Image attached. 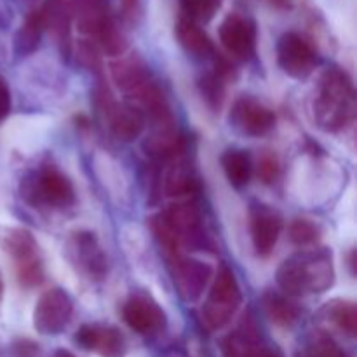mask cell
<instances>
[{
  "mask_svg": "<svg viewBox=\"0 0 357 357\" xmlns=\"http://www.w3.org/2000/svg\"><path fill=\"white\" fill-rule=\"evenodd\" d=\"M275 279L279 288L289 296L328 291L335 281L333 255L326 248L300 251L282 261Z\"/></svg>",
  "mask_w": 357,
  "mask_h": 357,
  "instance_id": "cell-1",
  "label": "cell"
},
{
  "mask_svg": "<svg viewBox=\"0 0 357 357\" xmlns=\"http://www.w3.org/2000/svg\"><path fill=\"white\" fill-rule=\"evenodd\" d=\"M356 115V91L351 77L340 68L323 73L314 96V119L328 132L347 128Z\"/></svg>",
  "mask_w": 357,
  "mask_h": 357,
  "instance_id": "cell-2",
  "label": "cell"
},
{
  "mask_svg": "<svg viewBox=\"0 0 357 357\" xmlns=\"http://www.w3.org/2000/svg\"><path fill=\"white\" fill-rule=\"evenodd\" d=\"M241 302H243V295H241L236 275L227 265H222L202 307V321L206 328L216 331L227 326L239 309Z\"/></svg>",
  "mask_w": 357,
  "mask_h": 357,
  "instance_id": "cell-3",
  "label": "cell"
},
{
  "mask_svg": "<svg viewBox=\"0 0 357 357\" xmlns=\"http://www.w3.org/2000/svg\"><path fill=\"white\" fill-rule=\"evenodd\" d=\"M73 314V302L63 289L54 288L38 298L33 309V328L42 335H59Z\"/></svg>",
  "mask_w": 357,
  "mask_h": 357,
  "instance_id": "cell-4",
  "label": "cell"
},
{
  "mask_svg": "<svg viewBox=\"0 0 357 357\" xmlns=\"http://www.w3.org/2000/svg\"><path fill=\"white\" fill-rule=\"evenodd\" d=\"M278 63L293 79H307L317 65V52L305 37L288 31L278 42Z\"/></svg>",
  "mask_w": 357,
  "mask_h": 357,
  "instance_id": "cell-5",
  "label": "cell"
},
{
  "mask_svg": "<svg viewBox=\"0 0 357 357\" xmlns=\"http://www.w3.org/2000/svg\"><path fill=\"white\" fill-rule=\"evenodd\" d=\"M98 100H100V108L105 115V121L115 138L121 142H132L142 135L145 129V117L138 108L117 103L108 93V89H101Z\"/></svg>",
  "mask_w": 357,
  "mask_h": 357,
  "instance_id": "cell-6",
  "label": "cell"
},
{
  "mask_svg": "<svg viewBox=\"0 0 357 357\" xmlns=\"http://www.w3.org/2000/svg\"><path fill=\"white\" fill-rule=\"evenodd\" d=\"M164 220L176 234L178 241L181 244H187L192 248H204L208 239H206L204 227H202V216L195 202H178L171 206L164 213Z\"/></svg>",
  "mask_w": 357,
  "mask_h": 357,
  "instance_id": "cell-7",
  "label": "cell"
},
{
  "mask_svg": "<svg viewBox=\"0 0 357 357\" xmlns=\"http://www.w3.org/2000/svg\"><path fill=\"white\" fill-rule=\"evenodd\" d=\"M220 40L232 58L250 59L257 45V26L250 17L232 13L220 26Z\"/></svg>",
  "mask_w": 357,
  "mask_h": 357,
  "instance_id": "cell-8",
  "label": "cell"
},
{
  "mask_svg": "<svg viewBox=\"0 0 357 357\" xmlns=\"http://www.w3.org/2000/svg\"><path fill=\"white\" fill-rule=\"evenodd\" d=\"M33 194L35 202H45L54 208H66L73 202L72 181L54 166H45L38 173L37 180L30 187H24L23 192Z\"/></svg>",
  "mask_w": 357,
  "mask_h": 357,
  "instance_id": "cell-9",
  "label": "cell"
},
{
  "mask_svg": "<svg viewBox=\"0 0 357 357\" xmlns=\"http://www.w3.org/2000/svg\"><path fill=\"white\" fill-rule=\"evenodd\" d=\"M230 121L244 135L264 136L275 126V115L261 101L255 98H241L234 105Z\"/></svg>",
  "mask_w": 357,
  "mask_h": 357,
  "instance_id": "cell-10",
  "label": "cell"
},
{
  "mask_svg": "<svg viewBox=\"0 0 357 357\" xmlns=\"http://www.w3.org/2000/svg\"><path fill=\"white\" fill-rule=\"evenodd\" d=\"M173 274L181 298L188 303L197 302L211 278V267L199 260L180 257L173 258Z\"/></svg>",
  "mask_w": 357,
  "mask_h": 357,
  "instance_id": "cell-11",
  "label": "cell"
},
{
  "mask_svg": "<svg viewBox=\"0 0 357 357\" xmlns=\"http://www.w3.org/2000/svg\"><path fill=\"white\" fill-rule=\"evenodd\" d=\"M124 321L139 335H150L162 330L166 324L164 310L146 295H132L122 310Z\"/></svg>",
  "mask_w": 357,
  "mask_h": 357,
  "instance_id": "cell-12",
  "label": "cell"
},
{
  "mask_svg": "<svg viewBox=\"0 0 357 357\" xmlns=\"http://www.w3.org/2000/svg\"><path fill=\"white\" fill-rule=\"evenodd\" d=\"M282 232V218L268 206L251 209V239L258 257H268Z\"/></svg>",
  "mask_w": 357,
  "mask_h": 357,
  "instance_id": "cell-13",
  "label": "cell"
},
{
  "mask_svg": "<svg viewBox=\"0 0 357 357\" xmlns=\"http://www.w3.org/2000/svg\"><path fill=\"white\" fill-rule=\"evenodd\" d=\"M0 250L17 264L37 258V241L30 230L20 227H0Z\"/></svg>",
  "mask_w": 357,
  "mask_h": 357,
  "instance_id": "cell-14",
  "label": "cell"
},
{
  "mask_svg": "<svg viewBox=\"0 0 357 357\" xmlns=\"http://www.w3.org/2000/svg\"><path fill=\"white\" fill-rule=\"evenodd\" d=\"M110 70L114 82L128 94H131L132 91H136L150 80L149 68L143 63V59L136 54L126 56V58L112 63Z\"/></svg>",
  "mask_w": 357,
  "mask_h": 357,
  "instance_id": "cell-15",
  "label": "cell"
},
{
  "mask_svg": "<svg viewBox=\"0 0 357 357\" xmlns=\"http://www.w3.org/2000/svg\"><path fill=\"white\" fill-rule=\"evenodd\" d=\"M72 250L75 253L77 261L80 267L94 278H101L107 272V260H105L103 253H101L98 241L94 234L89 232H79L75 234L72 243Z\"/></svg>",
  "mask_w": 357,
  "mask_h": 357,
  "instance_id": "cell-16",
  "label": "cell"
},
{
  "mask_svg": "<svg viewBox=\"0 0 357 357\" xmlns=\"http://www.w3.org/2000/svg\"><path fill=\"white\" fill-rule=\"evenodd\" d=\"M40 16L44 21V30H49L61 45L70 40V24H72V3L66 0H45L40 7Z\"/></svg>",
  "mask_w": 357,
  "mask_h": 357,
  "instance_id": "cell-17",
  "label": "cell"
},
{
  "mask_svg": "<svg viewBox=\"0 0 357 357\" xmlns=\"http://www.w3.org/2000/svg\"><path fill=\"white\" fill-rule=\"evenodd\" d=\"M185 149V138L176 128L171 124L159 126L153 135L145 142V150L155 159H173Z\"/></svg>",
  "mask_w": 357,
  "mask_h": 357,
  "instance_id": "cell-18",
  "label": "cell"
},
{
  "mask_svg": "<svg viewBox=\"0 0 357 357\" xmlns=\"http://www.w3.org/2000/svg\"><path fill=\"white\" fill-rule=\"evenodd\" d=\"M176 37L180 44L194 56H208L213 52V42L195 21L181 16L176 23Z\"/></svg>",
  "mask_w": 357,
  "mask_h": 357,
  "instance_id": "cell-19",
  "label": "cell"
},
{
  "mask_svg": "<svg viewBox=\"0 0 357 357\" xmlns=\"http://www.w3.org/2000/svg\"><path fill=\"white\" fill-rule=\"evenodd\" d=\"M264 305L272 323L279 324V326H291L300 316V309L296 307V303H293L291 300L286 298L284 295H279V293H265Z\"/></svg>",
  "mask_w": 357,
  "mask_h": 357,
  "instance_id": "cell-20",
  "label": "cell"
},
{
  "mask_svg": "<svg viewBox=\"0 0 357 357\" xmlns=\"http://www.w3.org/2000/svg\"><path fill=\"white\" fill-rule=\"evenodd\" d=\"M222 166L230 185H234L237 188L248 185V181L251 178V162L248 153L236 149L227 150L222 155Z\"/></svg>",
  "mask_w": 357,
  "mask_h": 357,
  "instance_id": "cell-21",
  "label": "cell"
},
{
  "mask_svg": "<svg viewBox=\"0 0 357 357\" xmlns=\"http://www.w3.org/2000/svg\"><path fill=\"white\" fill-rule=\"evenodd\" d=\"M199 188L197 178L194 176L190 167L183 162H178L169 169L166 176V194L171 197H185L195 194Z\"/></svg>",
  "mask_w": 357,
  "mask_h": 357,
  "instance_id": "cell-22",
  "label": "cell"
},
{
  "mask_svg": "<svg viewBox=\"0 0 357 357\" xmlns=\"http://www.w3.org/2000/svg\"><path fill=\"white\" fill-rule=\"evenodd\" d=\"M42 31H44V21H42L40 10H31L16 35L17 52L20 54H30V52H33L37 49L38 42H40Z\"/></svg>",
  "mask_w": 357,
  "mask_h": 357,
  "instance_id": "cell-23",
  "label": "cell"
},
{
  "mask_svg": "<svg viewBox=\"0 0 357 357\" xmlns=\"http://www.w3.org/2000/svg\"><path fill=\"white\" fill-rule=\"evenodd\" d=\"M93 351L101 357H124L128 344H126L124 335L117 328L96 324V340H94Z\"/></svg>",
  "mask_w": 357,
  "mask_h": 357,
  "instance_id": "cell-24",
  "label": "cell"
},
{
  "mask_svg": "<svg viewBox=\"0 0 357 357\" xmlns=\"http://www.w3.org/2000/svg\"><path fill=\"white\" fill-rule=\"evenodd\" d=\"M326 310L342 331L354 337L357 330V310L354 303L347 302V300H335V302L328 303Z\"/></svg>",
  "mask_w": 357,
  "mask_h": 357,
  "instance_id": "cell-25",
  "label": "cell"
},
{
  "mask_svg": "<svg viewBox=\"0 0 357 357\" xmlns=\"http://www.w3.org/2000/svg\"><path fill=\"white\" fill-rule=\"evenodd\" d=\"M94 40L98 42V45H100L108 56H121L124 54L126 49H128V40H126L124 35L121 33V30H119L114 20H110L103 28H101L100 33L94 37Z\"/></svg>",
  "mask_w": 357,
  "mask_h": 357,
  "instance_id": "cell-26",
  "label": "cell"
},
{
  "mask_svg": "<svg viewBox=\"0 0 357 357\" xmlns=\"http://www.w3.org/2000/svg\"><path fill=\"white\" fill-rule=\"evenodd\" d=\"M185 14L188 20L192 21H201V23H208L215 17L218 13L222 0H181Z\"/></svg>",
  "mask_w": 357,
  "mask_h": 357,
  "instance_id": "cell-27",
  "label": "cell"
},
{
  "mask_svg": "<svg viewBox=\"0 0 357 357\" xmlns=\"http://www.w3.org/2000/svg\"><path fill=\"white\" fill-rule=\"evenodd\" d=\"M302 357H349L344 349L337 344L331 337L324 333L314 335L312 340L307 345Z\"/></svg>",
  "mask_w": 357,
  "mask_h": 357,
  "instance_id": "cell-28",
  "label": "cell"
},
{
  "mask_svg": "<svg viewBox=\"0 0 357 357\" xmlns=\"http://www.w3.org/2000/svg\"><path fill=\"white\" fill-rule=\"evenodd\" d=\"M321 236V229L314 222L305 218L293 220L289 225V239L296 244V246H310V244L317 243Z\"/></svg>",
  "mask_w": 357,
  "mask_h": 357,
  "instance_id": "cell-29",
  "label": "cell"
},
{
  "mask_svg": "<svg viewBox=\"0 0 357 357\" xmlns=\"http://www.w3.org/2000/svg\"><path fill=\"white\" fill-rule=\"evenodd\" d=\"M17 279H20V282L24 288H33V286L40 284L42 279H44L40 261L33 258V260L17 264Z\"/></svg>",
  "mask_w": 357,
  "mask_h": 357,
  "instance_id": "cell-30",
  "label": "cell"
},
{
  "mask_svg": "<svg viewBox=\"0 0 357 357\" xmlns=\"http://www.w3.org/2000/svg\"><path fill=\"white\" fill-rule=\"evenodd\" d=\"M201 91L204 94L206 101H208L211 107L220 108L223 100V86L222 79L218 75H206L204 79L201 80Z\"/></svg>",
  "mask_w": 357,
  "mask_h": 357,
  "instance_id": "cell-31",
  "label": "cell"
},
{
  "mask_svg": "<svg viewBox=\"0 0 357 357\" xmlns=\"http://www.w3.org/2000/svg\"><path fill=\"white\" fill-rule=\"evenodd\" d=\"M279 171H281V166L274 153H264L258 159L257 174L264 183H274L279 176Z\"/></svg>",
  "mask_w": 357,
  "mask_h": 357,
  "instance_id": "cell-32",
  "label": "cell"
},
{
  "mask_svg": "<svg viewBox=\"0 0 357 357\" xmlns=\"http://www.w3.org/2000/svg\"><path fill=\"white\" fill-rule=\"evenodd\" d=\"M79 56L82 58V61L89 66L91 70H100L101 59L98 54V47L93 40H82L79 44Z\"/></svg>",
  "mask_w": 357,
  "mask_h": 357,
  "instance_id": "cell-33",
  "label": "cell"
},
{
  "mask_svg": "<svg viewBox=\"0 0 357 357\" xmlns=\"http://www.w3.org/2000/svg\"><path fill=\"white\" fill-rule=\"evenodd\" d=\"M121 13L129 24H136L143 16V0H121Z\"/></svg>",
  "mask_w": 357,
  "mask_h": 357,
  "instance_id": "cell-34",
  "label": "cell"
},
{
  "mask_svg": "<svg viewBox=\"0 0 357 357\" xmlns=\"http://www.w3.org/2000/svg\"><path fill=\"white\" fill-rule=\"evenodd\" d=\"M10 112V93L3 77H0V122L9 115Z\"/></svg>",
  "mask_w": 357,
  "mask_h": 357,
  "instance_id": "cell-35",
  "label": "cell"
},
{
  "mask_svg": "<svg viewBox=\"0 0 357 357\" xmlns=\"http://www.w3.org/2000/svg\"><path fill=\"white\" fill-rule=\"evenodd\" d=\"M268 2L275 9H289V7H293L295 0H268Z\"/></svg>",
  "mask_w": 357,
  "mask_h": 357,
  "instance_id": "cell-36",
  "label": "cell"
},
{
  "mask_svg": "<svg viewBox=\"0 0 357 357\" xmlns=\"http://www.w3.org/2000/svg\"><path fill=\"white\" fill-rule=\"evenodd\" d=\"M54 357H75L72 354V352H68V351H58L54 354Z\"/></svg>",
  "mask_w": 357,
  "mask_h": 357,
  "instance_id": "cell-37",
  "label": "cell"
},
{
  "mask_svg": "<svg viewBox=\"0 0 357 357\" xmlns=\"http://www.w3.org/2000/svg\"><path fill=\"white\" fill-rule=\"evenodd\" d=\"M0 296H2V282H0Z\"/></svg>",
  "mask_w": 357,
  "mask_h": 357,
  "instance_id": "cell-38",
  "label": "cell"
}]
</instances>
